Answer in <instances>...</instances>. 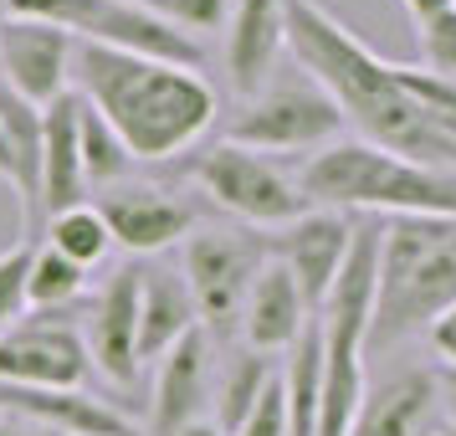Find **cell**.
<instances>
[{
  "mask_svg": "<svg viewBox=\"0 0 456 436\" xmlns=\"http://www.w3.org/2000/svg\"><path fill=\"white\" fill-rule=\"evenodd\" d=\"M282 37H288V52L303 62V78H313L338 103L354 139L390 149L411 165L456 175V134H446L411 98V87L400 83V62H385L379 52H370L318 0L282 5Z\"/></svg>",
  "mask_w": 456,
  "mask_h": 436,
  "instance_id": "6da1fadb",
  "label": "cell"
},
{
  "mask_svg": "<svg viewBox=\"0 0 456 436\" xmlns=\"http://www.w3.org/2000/svg\"><path fill=\"white\" fill-rule=\"evenodd\" d=\"M72 83L87 108H98L108 128L124 139L134 160H175L206 139L216 124V93L200 72L159 57H134L113 46L77 42L72 52Z\"/></svg>",
  "mask_w": 456,
  "mask_h": 436,
  "instance_id": "7a4b0ae2",
  "label": "cell"
},
{
  "mask_svg": "<svg viewBox=\"0 0 456 436\" xmlns=\"http://www.w3.org/2000/svg\"><path fill=\"white\" fill-rule=\"evenodd\" d=\"M456 303V216L379 221V277L364 333V359L405 344Z\"/></svg>",
  "mask_w": 456,
  "mask_h": 436,
  "instance_id": "3957f363",
  "label": "cell"
},
{
  "mask_svg": "<svg viewBox=\"0 0 456 436\" xmlns=\"http://www.w3.org/2000/svg\"><path fill=\"white\" fill-rule=\"evenodd\" d=\"M308 206L344 210V216H456V175L446 169L411 165L390 149H374L364 139H338V144L308 154L297 175Z\"/></svg>",
  "mask_w": 456,
  "mask_h": 436,
  "instance_id": "277c9868",
  "label": "cell"
},
{
  "mask_svg": "<svg viewBox=\"0 0 456 436\" xmlns=\"http://www.w3.org/2000/svg\"><path fill=\"white\" fill-rule=\"evenodd\" d=\"M11 16H31V21L62 26L72 42L87 46H113V52H134V57H159V62L206 67V46L185 37L180 26L159 21L139 0H5Z\"/></svg>",
  "mask_w": 456,
  "mask_h": 436,
  "instance_id": "5b68a950",
  "label": "cell"
},
{
  "mask_svg": "<svg viewBox=\"0 0 456 436\" xmlns=\"http://www.w3.org/2000/svg\"><path fill=\"white\" fill-rule=\"evenodd\" d=\"M190 180L206 190L226 216L247 221L251 231H262V226L277 231L308 210V195L297 185V175H288L277 160L256 154V149L231 144V139L200 149L190 160Z\"/></svg>",
  "mask_w": 456,
  "mask_h": 436,
  "instance_id": "8992f818",
  "label": "cell"
},
{
  "mask_svg": "<svg viewBox=\"0 0 456 436\" xmlns=\"http://www.w3.org/2000/svg\"><path fill=\"white\" fill-rule=\"evenodd\" d=\"M344 113L313 78H288L251 93L247 108L231 119V144L256 149V154H318L344 139Z\"/></svg>",
  "mask_w": 456,
  "mask_h": 436,
  "instance_id": "52a82bcc",
  "label": "cell"
},
{
  "mask_svg": "<svg viewBox=\"0 0 456 436\" xmlns=\"http://www.w3.org/2000/svg\"><path fill=\"white\" fill-rule=\"evenodd\" d=\"M77 308H26L11 329L0 333V385H37V391H83L87 344Z\"/></svg>",
  "mask_w": 456,
  "mask_h": 436,
  "instance_id": "ba28073f",
  "label": "cell"
},
{
  "mask_svg": "<svg viewBox=\"0 0 456 436\" xmlns=\"http://www.w3.org/2000/svg\"><path fill=\"white\" fill-rule=\"evenodd\" d=\"M267 262V236L236 226H195L185 236V257H180V277L190 288L195 318L206 324H231L241 303H247L251 277Z\"/></svg>",
  "mask_w": 456,
  "mask_h": 436,
  "instance_id": "9c48e42d",
  "label": "cell"
},
{
  "mask_svg": "<svg viewBox=\"0 0 456 436\" xmlns=\"http://www.w3.org/2000/svg\"><path fill=\"white\" fill-rule=\"evenodd\" d=\"M93 210L103 216L113 247H124L128 257H159L195 231V210L154 180H118L98 190Z\"/></svg>",
  "mask_w": 456,
  "mask_h": 436,
  "instance_id": "30bf717a",
  "label": "cell"
},
{
  "mask_svg": "<svg viewBox=\"0 0 456 436\" xmlns=\"http://www.w3.org/2000/svg\"><path fill=\"white\" fill-rule=\"evenodd\" d=\"M72 52H77V42L62 26L5 16L0 21V83L37 108L57 103L72 93Z\"/></svg>",
  "mask_w": 456,
  "mask_h": 436,
  "instance_id": "8fae6325",
  "label": "cell"
},
{
  "mask_svg": "<svg viewBox=\"0 0 456 436\" xmlns=\"http://www.w3.org/2000/svg\"><path fill=\"white\" fill-rule=\"evenodd\" d=\"M349 236H354V216L323 210V206H308L297 221H288V226H277V236H267V257L292 272V283L308 298L313 313H318V303L329 298L333 277H338Z\"/></svg>",
  "mask_w": 456,
  "mask_h": 436,
  "instance_id": "7c38bea8",
  "label": "cell"
},
{
  "mask_svg": "<svg viewBox=\"0 0 456 436\" xmlns=\"http://www.w3.org/2000/svg\"><path fill=\"white\" fill-rule=\"evenodd\" d=\"M83 344L93 370L113 385H134L139 374V267H113L83 313Z\"/></svg>",
  "mask_w": 456,
  "mask_h": 436,
  "instance_id": "4fadbf2b",
  "label": "cell"
},
{
  "mask_svg": "<svg viewBox=\"0 0 456 436\" xmlns=\"http://www.w3.org/2000/svg\"><path fill=\"white\" fill-rule=\"evenodd\" d=\"M206 406H210V339L206 329H195L165 359H154L149 436H180L190 421H206Z\"/></svg>",
  "mask_w": 456,
  "mask_h": 436,
  "instance_id": "5bb4252c",
  "label": "cell"
},
{
  "mask_svg": "<svg viewBox=\"0 0 456 436\" xmlns=\"http://www.w3.org/2000/svg\"><path fill=\"white\" fill-rule=\"evenodd\" d=\"M236 318H241V333H247V350L272 359V354H288L303 339V329L313 324V308H308V298L297 292L292 272L267 257L262 272L251 277L247 303H241Z\"/></svg>",
  "mask_w": 456,
  "mask_h": 436,
  "instance_id": "9a60e30c",
  "label": "cell"
},
{
  "mask_svg": "<svg viewBox=\"0 0 456 436\" xmlns=\"http://www.w3.org/2000/svg\"><path fill=\"white\" fill-rule=\"evenodd\" d=\"M441 426L431 370H395L379 385H364L349 436H431Z\"/></svg>",
  "mask_w": 456,
  "mask_h": 436,
  "instance_id": "2e32d148",
  "label": "cell"
},
{
  "mask_svg": "<svg viewBox=\"0 0 456 436\" xmlns=\"http://www.w3.org/2000/svg\"><path fill=\"white\" fill-rule=\"evenodd\" d=\"M0 415H21L62 436H139L124 411L87 391H37V385H0Z\"/></svg>",
  "mask_w": 456,
  "mask_h": 436,
  "instance_id": "e0dca14e",
  "label": "cell"
},
{
  "mask_svg": "<svg viewBox=\"0 0 456 436\" xmlns=\"http://www.w3.org/2000/svg\"><path fill=\"white\" fill-rule=\"evenodd\" d=\"M282 5L288 0H236L226 16V72H231V87L251 98L262 93L272 78V67L282 57Z\"/></svg>",
  "mask_w": 456,
  "mask_h": 436,
  "instance_id": "ac0fdd59",
  "label": "cell"
},
{
  "mask_svg": "<svg viewBox=\"0 0 456 436\" xmlns=\"http://www.w3.org/2000/svg\"><path fill=\"white\" fill-rule=\"evenodd\" d=\"M87 201L83 160H77V93H67L57 103L42 108V190L37 210L57 216Z\"/></svg>",
  "mask_w": 456,
  "mask_h": 436,
  "instance_id": "d6986e66",
  "label": "cell"
},
{
  "mask_svg": "<svg viewBox=\"0 0 456 436\" xmlns=\"http://www.w3.org/2000/svg\"><path fill=\"white\" fill-rule=\"evenodd\" d=\"M200 329L195 303H190L185 277L175 267H144L139 272V370L165 359L185 333Z\"/></svg>",
  "mask_w": 456,
  "mask_h": 436,
  "instance_id": "ffe728a7",
  "label": "cell"
},
{
  "mask_svg": "<svg viewBox=\"0 0 456 436\" xmlns=\"http://www.w3.org/2000/svg\"><path fill=\"white\" fill-rule=\"evenodd\" d=\"M0 180L16 190L31 221L37 190H42V108L16 98L5 83H0Z\"/></svg>",
  "mask_w": 456,
  "mask_h": 436,
  "instance_id": "44dd1931",
  "label": "cell"
},
{
  "mask_svg": "<svg viewBox=\"0 0 456 436\" xmlns=\"http://www.w3.org/2000/svg\"><path fill=\"white\" fill-rule=\"evenodd\" d=\"M282 406H288V436H313L318 426V380H323V344H318V324L303 329V339L288 350L282 365Z\"/></svg>",
  "mask_w": 456,
  "mask_h": 436,
  "instance_id": "7402d4cb",
  "label": "cell"
},
{
  "mask_svg": "<svg viewBox=\"0 0 456 436\" xmlns=\"http://www.w3.org/2000/svg\"><path fill=\"white\" fill-rule=\"evenodd\" d=\"M77 160H83V180L87 190H108L128 180V169H134V154L124 149V139L108 128V119L98 108H87L77 98Z\"/></svg>",
  "mask_w": 456,
  "mask_h": 436,
  "instance_id": "603a6c76",
  "label": "cell"
},
{
  "mask_svg": "<svg viewBox=\"0 0 456 436\" xmlns=\"http://www.w3.org/2000/svg\"><path fill=\"white\" fill-rule=\"evenodd\" d=\"M277 380V365H272L267 354H256V350H241L236 359L226 365V374H221V385H216V426L221 432H236L241 421L251 415V406L267 395V385Z\"/></svg>",
  "mask_w": 456,
  "mask_h": 436,
  "instance_id": "cb8c5ba5",
  "label": "cell"
},
{
  "mask_svg": "<svg viewBox=\"0 0 456 436\" xmlns=\"http://www.w3.org/2000/svg\"><path fill=\"white\" fill-rule=\"evenodd\" d=\"M87 272L77 262H67L62 251H52L46 242L31 247V267H26V308H77L87 303Z\"/></svg>",
  "mask_w": 456,
  "mask_h": 436,
  "instance_id": "d4e9b609",
  "label": "cell"
},
{
  "mask_svg": "<svg viewBox=\"0 0 456 436\" xmlns=\"http://www.w3.org/2000/svg\"><path fill=\"white\" fill-rule=\"evenodd\" d=\"M46 247L62 251L67 262H77L83 272H93L113 251V236H108L103 216L93 210V201H83V206H72V210L46 216Z\"/></svg>",
  "mask_w": 456,
  "mask_h": 436,
  "instance_id": "484cf974",
  "label": "cell"
},
{
  "mask_svg": "<svg viewBox=\"0 0 456 436\" xmlns=\"http://www.w3.org/2000/svg\"><path fill=\"white\" fill-rule=\"evenodd\" d=\"M415 37H420V62H426V72L456 83V5L436 11L431 21H420Z\"/></svg>",
  "mask_w": 456,
  "mask_h": 436,
  "instance_id": "4316f807",
  "label": "cell"
},
{
  "mask_svg": "<svg viewBox=\"0 0 456 436\" xmlns=\"http://www.w3.org/2000/svg\"><path fill=\"white\" fill-rule=\"evenodd\" d=\"M31 236H21L16 247L0 251V333L11 329L26 313V267H31Z\"/></svg>",
  "mask_w": 456,
  "mask_h": 436,
  "instance_id": "83f0119b",
  "label": "cell"
},
{
  "mask_svg": "<svg viewBox=\"0 0 456 436\" xmlns=\"http://www.w3.org/2000/svg\"><path fill=\"white\" fill-rule=\"evenodd\" d=\"M144 11H154L159 21L180 26V31H210V26H221L226 16V0H139Z\"/></svg>",
  "mask_w": 456,
  "mask_h": 436,
  "instance_id": "f1b7e54d",
  "label": "cell"
},
{
  "mask_svg": "<svg viewBox=\"0 0 456 436\" xmlns=\"http://www.w3.org/2000/svg\"><path fill=\"white\" fill-rule=\"evenodd\" d=\"M231 436H288V406H282V380H272L267 395L251 406V415Z\"/></svg>",
  "mask_w": 456,
  "mask_h": 436,
  "instance_id": "f546056e",
  "label": "cell"
},
{
  "mask_svg": "<svg viewBox=\"0 0 456 436\" xmlns=\"http://www.w3.org/2000/svg\"><path fill=\"white\" fill-rule=\"evenodd\" d=\"M426 339H431V350L441 354V365H456V303L426 324Z\"/></svg>",
  "mask_w": 456,
  "mask_h": 436,
  "instance_id": "4dcf8cb0",
  "label": "cell"
},
{
  "mask_svg": "<svg viewBox=\"0 0 456 436\" xmlns=\"http://www.w3.org/2000/svg\"><path fill=\"white\" fill-rule=\"evenodd\" d=\"M431 380H436V406H441V421H456V365L431 370Z\"/></svg>",
  "mask_w": 456,
  "mask_h": 436,
  "instance_id": "1f68e13d",
  "label": "cell"
},
{
  "mask_svg": "<svg viewBox=\"0 0 456 436\" xmlns=\"http://www.w3.org/2000/svg\"><path fill=\"white\" fill-rule=\"evenodd\" d=\"M0 436H62V432H46L37 421H21V415H0Z\"/></svg>",
  "mask_w": 456,
  "mask_h": 436,
  "instance_id": "d6a6232c",
  "label": "cell"
},
{
  "mask_svg": "<svg viewBox=\"0 0 456 436\" xmlns=\"http://www.w3.org/2000/svg\"><path fill=\"white\" fill-rule=\"evenodd\" d=\"M400 5H405V11H411V21L420 26V21H431L436 11H446L452 0H400Z\"/></svg>",
  "mask_w": 456,
  "mask_h": 436,
  "instance_id": "836d02e7",
  "label": "cell"
},
{
  "mask_svg": "<svg viewBox=\"0 0 456 436\" xmlns=\"http://www.w3.org/2000/svg\"><path fill=\"white\" fill-rule=\"evenodd\" d=\"M180 436H226V432H221V426H216V421L206 415V421H190V426H185Z\"/></svg>",
  "mask_w": 456,
  "mask_h": 436,
  "instance_id": "e575fe53",
  "label": "cell"
},
{
  "mask_svg": "<svg viewBox=\"0 0 456 436\" xmlns=\"http://www.w3.org/2000/svg\"><path fill=\"white\" fill-rule=\"evenodd\" d=\"M431 436H456V421H441V426H436Z\"/></svg>",
  "mask_w": 456,
  "mask_h": 436,
  "instance_id": "d590c367",
  "label": "cell"
},
{
  "mask_svg": "<svg viewBox=\"0 0 456 436\" xmlns=\"http://www.w3.org/2000/svg\"><path fill=\"white\" fill-rule=\"evenodd\" d=\"M5 16H11V11H5V0H0V21H5Z\"/></svg>",
  "mask_w": 456,
  "mask_h": 436,
  "instance_id": "8d00e7d4",
  "label": "cell"
},
{
  "mask_svg": "<svg viewBox=\"0 0 456 436\" xmlns=\"http://www.w3.org/2000/svg\"><path fill=\"white\" fill-rule=\"evenodd\" d=\"M452 5H456V0H452Z\"/></svg>",
  "mask_w": 456,
  "mask_h": 436,
  "instance_id": "74e56055",
  "label": "cell"
}]
</instances>
